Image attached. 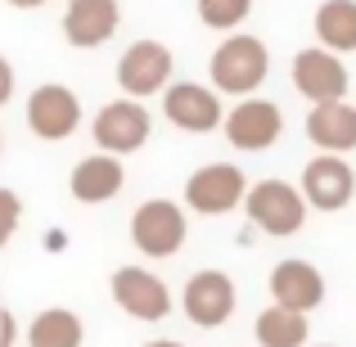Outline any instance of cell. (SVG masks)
Instances as JSON below:
<instances>
[{
    "label": "cell",
    "mask_w": 356,
    "mask_h": 347,
    "mask_svg": "<svg viewBox=\"0 0 356 347\" xmlns=\"http://www.w3.org/2000/svg\"><path fill=\"white\" fill-rule=\"evenodd\" d=\"M266 77H270V50L261 36H248V32H230L208 59V81L217 95L248 99L266 86Z\"/></svg>",
    "instance_id": "obj_1"
},
{
    "label": "cell",
    "mask_w": 356,
    "mask_h": 347,
    "mask_svg": "<svg viewBox=\"0 0 356 347\" xmlns=\"http://www.w3.org/2000/svg\"><path fill=\"white\" fill-rule=\"evenodd\" d=\"M243 212H248V221L257 226L261 234H275V239H289V234L302 230L307 221V199L298 185L280 181V176H266V181L248 185V194H243Z\"/></svg>",
    "instance_id": "obj_2"
},
{
    "label": "cell",
    "mask_w": 356,
    "mask_h": 347,
    "mask_svg": "<svg viewBox=\"0 0 356 347\" xmlns=\"http://www.w3.org/2000/svg\"><path fill=\"white\" fill-rule=\"evenodd\" d=\"M190 239V221H185V208L172 199H145L136 212H131V243H136L140 257L163 261L176 257Z\"/></svg>",
    "instance_id": "obj_3"
},
{
    "label": "cell",
    "mask_w": 356,
    "mask_h": 347,
    "mask_svg": "<svg viewBox=\"0 0 356 347\" xmlns=\"http://www.w3.org/2000/svg\"><path fill=\"white\" fill-rule=\"evenodd\" d=\"M108 298L140 325H158L172 316V289L149 266H118L108 280Z\"/></svg>",
    "instance_id": "obj_4"
},
{
    "label": "cell",
    "mask_w": 356,
    "mask_h": 347,
    "mask_svg": "<svg viewBox=\"0 0 356 347\" xmlns=\"http://www.w3.org/2000/svg\"><path fill=\"white\" fill-rule=\"evenodd\" d=\"M235 307H239V289H235V280L217 266L194 271L181 289V312H185V321L199 325V330H221V325L235 316Z\"/></svg>",
    "instance_id": "obj_5"
},
{
    "label": "cell",
    "mask_w": 356,
    "mask_h": 347,
    "mask_svg": "<svg viewBox=\"0 0 356 347\" xmlns=\"http://www.w3.org/2000/svg\"><path fill=\"white\" fill-rule=\"evenodd\" d=\"M90 136H95L99 154H136V149L149 145V136H154V118H149V108L140 104V99H108L104 108L95 113V122H90Z\"/></svg>",
    "instance_id": "obj_6"
},
{
    "label": "cell",
    "mask_w": 356,
    "mask_h": 347,
    "mask_svg": "<svg viewBox=\"0 0 356 347\" xmlns=\"http://www.w3.org/2000/svg\"><path fill=\"white\" fill-rule=\"evenodd\" d=\"M248 194V181H243V167L235 163H203L190 172L185 181V208L199 212V217H226L235 212Z\"/></svg>",
    "instance_id": "obj_7"
},
{
    "label": "cell",
    "mask_w": 356,
    "mask_h": 347,
    "mask_svg": "<svg viewBox=\"0 0 356 347\" xmlns=\"http://www.w3.org/2000/svg\"><path fill=\"white\" fill-rule=\"evenodd\" d=\"M289 77H293V90L307 99V104H334V99H348V86H352L343 54L321 50V45L298 50Z\"/></svg>",
    "instance_id": "obj_8"
},
{
    "label": "cell",
    "mask_w": 356,
    "mask_h": 347,
    "mask_svg": "<svg viewBox=\"0 0 356 347\" xmlns=\"http://www.w3.org/2000/svg\"><path fill=\"white\" fill-rule=\"evenodd\" d=\"M221 131H226L230 149H239V154H266V149H275L280 136H284V113H280V104H270V99L248 95L221 118Z\"/></svg>",
    "instance_id": "obj_9"
},
{
    "label": "cell",
    "mask_w": 356,
    "mask_h": 347,
    "mask_svg": "<svg viewBox=\"0 0 356 347\" xmlns=\"http://www.w3.org/2000/svg\"><path fill=\"white\" fill-rule=\"evenodd\" d=\"M163 118L185 136H212L221 131L226 108H221V95L203 81H172L163 90Z\"/></svg>",
    "instance_id": "obj_10"
},
{
    "label": "cell",
    "mask_w": 356,
    "mask_h": 347,
    "mask_svg": "<svg viewBox=\"0 0 356 347\" xmlns=\"http://www.w3.org/2000/svg\"><path fill=\"white\" fill-rule=\"evenodd\" d=\"M172 81V45L163 41H136L118 59V86L127 99H149L163 95Z\"/></svg>",
    "instance_id": "obj_11"
},
{
    "label": "cell",
    "mask_w": 356,
    "mask_h": 347,
    "mask_svg": "<svg viewBox=\"0 0 356 347\" xmlns=\"http://www.w3.org/2000/svg\"><path fill=\"white\" fill-rule=\"evenodd\" d=\"M27 127L36 140H68L81 127V99L72 86L63 81H41V86L27 95Z\"/></svg>",
    "instance_id": "obj_12"
},
{
    "label": "cell",
    "mask_w": 356,
    "mask_h": 347,
    "mask_svg": "<svg viewBox=\"0 0 356 347\" xmlns=\"http://www.w3.org/2000/svg\"><path fill=\"white\" fill-rule=\"evenodd\" d=\"M298 190H302L307 208L343 212L356 199V172H352L348 158H339V154H316L312 163L302 167V185H298Z\"/></svg>",
    "instance_id": "obj_13"
},
{
    "label": "cell",
    "mask_w": 356,
    "mask_h": 347,
    "mask_svg": "<svg viewBox=\"0 0 356 347\" xmlns=\"http://www.w3.org/2000/svg\"><path fill=\"white\" fill-rule=\"evenodd\" d=\"M266 289H270V302H275V307H289V312H302V316H312L316 307L325 302V275L307 257L275 261Z\"/></svg>",
    "instance_id": "obj_14"
},
{
    "label": "cell",
    "mask_w": 356,
    "mask_h": 347,
    "mask_svg": "<svg viewBox=\"0 0 356 347\" xmlns=\"http://www.w3.org/2000/svg\"><path fill=\"white\" fill-rule=\"evenodd\" d=\"M122 27L118 0H68L63 9V41L77 50H95V45L113 41Z\"/></svg>",
    "instance_id": "obj_15"
},
{
    "label": "cell",
    "mask_w": 356,
    "mask_h": 347,
    "mask_svg": "<svg viewBox=\"0 0 356 347\" xmlns=\"http://www.w3.org/2000/svg\"><path fill=\"white\" fill-rule=\"evenodd\" d=\"M122 185H127V167H122V158H113V154H86L68 176V194L77 203H86V208L118 199Z\"/></svg>",
    "instance_id": "obj_16"
},
{
    "label": "cell",
    "mask_w": 356,
    "mask_h": 347,
    "mask_svg": "<svg viewBox=\"0 0 356 347\" xmlns=\"http://www.w3.org/2000/svg\"><path fill=\"white\" fill-rule=\"evenodd\" d=\"M307 140L321 154H352L356 149V104L352 99H334V104H312L307 113Z\"/></svg>",
    "instance_id": "obj_17"
},
{
    "label": "cell",
    "mask_w": 356,
    "mask_h": 347,
    "mask_svg": "<svg viewBox=\"0 0 356 347\" xmlns=\"http://www.w3.org/2000/svg\"><path fill=\"white\" fill-rule=\"evenodd\" d=\"M86 343V325L68 307H45L27 325V347H81Z\"/></svg>",
    "instance_id": "obj_18"
},
{
    "label": "cell",
    "mask_w": 356,
    "mask_h": 347,
    "mask_svg": "<svg viewBox=\"0 0 356 347\" xmlns=\"http://www.w3.org/2000/svg\"><path fill=\"white\" fill-rule=\"evenodd\" d=\"M252 334H257V347H307L312 339V325H307L302 312H289V307H261L257 321H252Z\"/></svg>",
    "instance_id": "obj_19"
},
{
    "label": "cell",
    "mask_w": 356,
    "mask_h": 347,
    "mask_svg": "<svg viewBox=\"0 0 356 347\" xmlns=\"http://www.w3.org/2000/svg\"><path fill=\"white\" fill-rule=\"evenodd\" d=\"M316 41L321 50L356 54V0H325L316 9Z\"/></svg>",
    "instance_id": "obj_20"
},
{
    "label": "cell",
    "mask_w": 356,
    "mask_h": 347,
    "mask_svg": "<svg viewBox=\"0 0 356 347\" xmlns=\"http://www.w3.org/2000/svg\"><path fill=\"white\" fill-rule=\"evenodd\" d=\"M252 14V0H199V18L212 32H239L243 18Z\"/></svg>",
    "instance_id": "obj_21"
},
{
    "label": "cell",
    "mask_w": 356,
    "mask_h": 347,
    "mask_svg": "<svg viewBox=\"0 0 356 347\" xmlns=\"http://www.w3.org/2000/svg\"><path fill=\"white\" fill-rule=\"evenodd\" d=\"M18 226H23V199L0 185V248L18 234Z\"/></svg>",
    "instance_id": "obj_22"
},
{
    "label": "cell",
    "mask_w": 356,
    "mask_h": 347,
    "mask_svg": "<svg viewBox=\"0 0 356 347\" xmlns=\"http://www.w3.org/2000/svg\"><path fill=\"white\" fill-rule=\"evenodd\" d=\"M18 343V321L9 307H0V347H14Z\"/></svg>",
    "instance_id": "obj_23"
},
{
    "label": "cell",
    "mask_w": 356,
    "mask_h": 347,
    "mask_svg": "<svg viewBox=\"0 0 356 347\" xmlns=\"http://www.w3.org/2000/svg\"><path fill=\"white\" fill-rule=\"evenodd\" d=\"M9 99H14V63L0 54V108H5Z\"/></svg>",
    "instance_id": "obj_24"
},
{
    "label": "cell",
    "mask_w": 356,
    "mask_h": 347,
    "mask_svg": "<svg viewBox=\"0 0 356 347\" xmlns=\"http://www.w3.org/2000/svg\"><path fill=\"white\" fill-rule=\"evenodd\" d=\"M5 5H14V9H41L45 0H5Z\"/></svg>",
    "instance_id": "obj_25"
},
{
    "label": "cell",
    "mask_w": 356,
    "mask_h": 347,
    "mask_svg": "<svg viewBox=\"0 0 356 347\" xmlns=\"http://www.w3.org/2000/svg\"><path fill=\"white\" fill-rule=\"evenodd\" d=\"M145 347H185V343H176V339H149Z\"/></svg>",
    "instance_id": "obj_26"
},
{
    "label": "cell",
    "mask_w": 356,
    "mask_h": 347,
    "mask_svg": "<svg viewBox=\"0 0 356 347\" xmlns=\"http://www.w3.org/2000/svg\"><path fill=\"white\" fill-rule=\"evenodd\" d=\"M0 154H5V131H0Z\"/></svg>",
    "instance_id": "obj_27"
},
{
    "label": "cell",
    "mask_w": 356,
    "mask_h": 347,
    "mask_svg": "<svg viewBox=\"0 0 356 347\" xmlns=\"http://www.w3.org/2000/svg\"><path fill=\"white\" fill-rule=\"evenodd\" d=\"M307 347H312V343H307ZM316 347H334V343H316Z\"/></svg>",
    "instance_id": "obj_28"
}]
</instances>
